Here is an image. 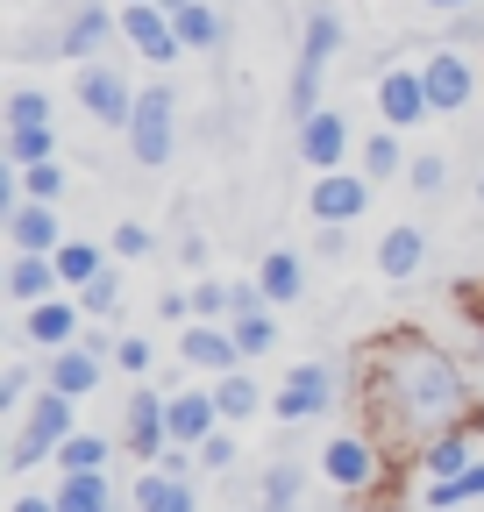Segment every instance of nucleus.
<instances>
[{
	"label": "nucleus",
	"instance_id": "0eeeda50",
	"mask_svg": "<svg viewBox=\"0 0 484 512\" xmlns=\"http://www.w3.org/2000/svg\"><path fill=\"white\" fill-rule=\"evenodd\" d=\"M321 470H328L335 491H371V484H378V448L363 441V434H335V441L321 448Z\"/></svg>",
	"mask_w": 484,
	"mask_h": 512
},
{
	"label": "nucleus",
	"instance_id": "393cba45",
	"mask_svg": "<svg viewBox=\"0 0 484 512\" xmlns=\"http://www.w3.org/2000/svg\"><path fill=\"white\" fill-rule=\"evenodd\" d=\"M171 22H178V36H186V50H214L221 43V15L207 8V0H178Z\"/></svg>",
	"mask_w": 484,
	"mask_h": 512
},
{
	"label": "nucleus",
	"instance_id": "2f4dec72",
	"mask_svg": "<svg viewBox=\"0 0 484 512\" xmlns=\"http://www.w3.org/2000/svg\"><path fill=\"white\" fill-rule=\"evenodd\" d=\"M214 399H221V413H228V420H242V413H257V384L242 377V370H221Z\"/></svg>",
	"mask_w": 484,
	"mask_h": 512
},
{
	"label": "nucleus",
	"instance_id": "412c9836",
	"mask_svg": "<svg viewBox=\"0 0 484 512\" xmlns=\"http://www.w3.org/2000/svg\"><path fill=\"white\" fill-rule=\"evenodd\" d=\"M257 285H264L271 306H292L299 285H307V271H299V256H292V249H271V256H264V271H257Z\"/></svg>",
	"mask_w": 484,
	"mask_h": 512
},
{
	"label": "nucleus",
	"instance_id": "6ab92c4d",
	"mask_svg": "<svg viewBox=\"0 0 484 512\" xmlns=\"http://www.w3.org/2000/svg\"><path fill=\"white\" fill-rule=\"evenodd\" d=\"M178 349H186V363H207V370H228V363L242 356V349H235V328H214V320H193Z\"/></svg>",
	"mask_w": 484,
	"mask_h": 512
},
{
	"label": "nucleus",
	"instance_id": "cd10ccee",
	"mask_svg": "<svg viewBox=\"0 0 484 512\" xmlns=\"http://www.w3.org/2000/svg\"><path fill=\"white\" fill-rule=\"evenodd\" d=\"M228 328H235V349H242V356H264V349L278 342V328H271L264 306H257V313H228Z\"/></svg>",
	"mask_w": 484,
	"mask_h": 512
},
{
	"label": "nucleus",
	"instance_id": "c85d7f7f",
	"mask_svg": "<svg viewBox=\"0 0 484 512\" xmlns=\"http://www.w3.org/2000/svg\"><path fill=\"white\" fill-rule=\"evenodd\" d=\"M22 200H57V192H65V164L57 157H36V164H22Z\"/></svg>",
	"mask_w": 484,
	"mask_h": 512
},
{
	"label": "nucleus",
	"instance_id": "f257e3e1",
	"mask_svg": "<svg viewBox=\"0 0 484 512\" xmlns=\"http://www.w3.org/2000/svg\"><path fill=\"white\" fill-rule=\"evenodd\" d=\"M363 406L385 448L435 441L463 413V377L428 335H378L363 356Z\"/></svg>",
	"mask_w": 484,
	"mask_h": 512
},
{
	"label": "nucleus",
	"instance_id": "a878e982",
	"mask_svg": "<svg viewBox=\"0 0 484 512\" xmlns=\"http://www.w3.org/2000/svg\"><path fill=\"white\" fill-rule=\"evenodd\" d=\"M36 157H50V121H8V164L22 171Z\"/></svg>",
	"mask_w": 484,
	"mask_h": 512
},
{
	"label": "nucleus",
	"instance_id": "f8f14e48",
	"mask_svg": "<svg viewBox=\"0 0 484 512\" xmlns=\"http://www.w3.org/2000/svg\"><path fill=\"white\" fill-rule=\"evenodd\" d=\"M420 79H428V100H435V114H456L470 93H477V79H470V64L456 57V50H442V57H428L420 64Z\"/></svg>",
	"mask_w": 484,
	"mask_h": 512
},
{
	"label": "nucleus",
	"instance_id": "4468645a",
	"mask_svg": "<svg viewBox=\"0 0 484 512\" xmlns=\"http://www.w3.org/2000/svg\"><path fill=\"white\" fill-rule=\"evenodd\" d=\"M8 235H15V249L57 256V207L50 200H15L8 207Z\"/></svg>",
	"mask_w": 484,
	"mask_h": 512
},
{
	"label": "nucleus",
	"instance_id": "2eb2a0df",
	"mask_svg": "<svg viewBox=\"0 0 484 512\" xmlns=\"http://www.w3.org/2000/svg\"><path fill=\"white\" fill-rule=\"evenodd\" d=\"M164 413H171V441L200 448V441L214 434V420H221V399H214V392H178Z\"/></svg>",
	"mask_w": 484,
	"mask_h": 512
},
{
	"label": "nucleus",
	"instance_id": "b1692460",
	"mask_svg": "<svg viewBox=\"0 0 484 512\" xmlns=\"http://www.w3.org/2000/svg\"><path fill=\"white\" fill-rule=\"evenodd\" d=\"M420 256H428L420 228H392V235L378 242V271H385V278H413V271H420Z\"/></svg>",
	"mask_w": 484,
	"mask_h": 512
},
{
	"label": "nucleus",
	"instance_id": "1a4fd4ad",
	"mask_svg": "<svg viewBox=\"0 0 484 512\" xmlns=\"http://www.w3.org/2000/svg\"><path fill=\"white\" fill-rule=\"evenodd\" d=\"M378 107H385V121H392V128H413V121H428V114H435L428 79H420V64H413V72H385Z\"/></svg>",
	"mask_w": 484,
	"mask_h": 512
},
{
	"label": "nucleus",
	"instance_id": "7c9ffc66",
	"mask_svg": "<svg viewBox=\"0 0 484 512\" xmlns=\"http://www.w3.org/2000/svg\"><path fill=\"white\" fill-rule=\"evenodd\" d=\"M100 271V249L93 242H57V278H65V285H86Z\"/></svg>",
	"mask_w": 484,
	"mask_h": 512
},
{
	"label": "nucleus",
	"instance_id": "49530a36",
	"mask_svg": "<svg viewBox=\"0 0 484 512\" xmlns=\"http://www.w3.org/2000/svg\"><path fill=\"white\" fill-rule=\"evenodd\" d=\"M477 207H484V178H477Z\"/></svg>",
	"mask_w": 484,
	"mask_h": 512
},
{
	"label": "nucleus",
	"instance_id": "72a5a7b5",
	"mask_svg": "<svg viewBox=\"0 0 484 512\" xmlns=\"http://www.w3.org/2000/svg\"><path fill=\"white\" fill-rule=\"evenodd\" d=\"M292 498H299V470H292V463L264 470V505H292Z\"/></svg>",
	"mask_w": 484,
	"mask_h": 512
},
{
	"label": "nucleus",
	"instance_id": "473e14b6",
	"mask_svg": "<svg viewBox=\"0 0 484 512\" xmlns=\"http://www.w3.org/2000/svg\"><path fill=\"white\" fill-rule=\"evenodd\" d=\"M79 292H86V299H79V306H86V313H93V320H107V313H114V306H121V278H114V271H93V278H86V285H79Z\"/></svg>",
	"mask_w": 484,
	"mask_h": 512
},
{
	"label": "nucleus",
	"instance_id": "f3484780",
	"mask_svg": "<svg viewBox=\"0 0 484 512\" xmlns=\"http://www.w3.org/2000/svg\"><path fill=\"white\" fill-rule=\"evenodd\" d=\"M22 335H29L36 349H65V342L79 335V313H72L65 299H36L29 320H22Z\"/></svg>",
	"mask_w": 484,
	"mask_h": 512
},
{
	"label": "nucleus",
	"instance_id": "58836bf2",
	"mask_svg": "<svg viewBox=\"0 0 484 512\" xmlns=\"http://www.w3.org/2000/svg\"><path fill=\"white\" fill-rule=\"evenodd\" d=\"M114 249H121V256H150V228H143V221H121V228H114Z\"/></svg>",
	"mask_w": 484,
	"mask_h": 512
},
{
	"label": "nucleus",
	"instance_id": "423d86ee",
	"mask_svg": "<svg viewBox=\"0 0 484 512\" xmlns=\"http://www.w3.org/2000/svg\"><path fill=\"white\" fill-rule=\"evenodd\" d=\"M79 100H86L93 121H107V128H129V121H136V93H129V79H121L114 64H86V72H79Z\"/></svg>",
	"mask_w": 484,
	"mask_h": 512
},
{
	"label": "nucleus",
	"instance_id": "c03bdc74",
	"mask_svg": "<svg viewBox=\"0 0 484 512\" xmlns=\"http://www.w3.org/2000/svg\"><path fill=\"white\" fill-rule=\"evenodd\" d=\"M157 313H164V320H186V313H193V292H164Z\"/></svg>",
	"mask_w": 484,
	"mask_h": 512
},
{
	"label": "nucleus",
	"instance_id": "c756f323",
	"mask_svg": "<svg viewBox=\"0 0 484 512\" xmlns=\"http://www.w3.org/2000/svg\"><path fill=\"white\" fill-rule=\"evenodd\" d=\"M100 463H107L100 434H65V441H57V470H100Z\"/></svg>",
	"mask_w": 484,
	"mask_h": 512
},
{
	"label": "nucleus",
	"instance_id": "a19ab883",
	"mask_svg": "<svg viewBox=\"0 0 484 512\" xmlns=\"http://www.w3.org/2000/svg\"><path fill=\"white\" fill-rule=\"evenodd\" d=\"M200 463H207V470H228V463H235V441H228V434H207V441H200Z\"/></svg>",
	"mask_w": 484,
	"mask_h": 512
},
{
	"label": "nucleus",
	"instance_id": "dca6fc26",
	"mask_svg": "<svg viewBox=\"0 0 484 512\" xmlns=\"http://www.w3.org/2000/svg\"><path fill=\"white\" fill-rule=\"evenodd\" d=\"M57 285V256H36V249H22L15 264H8V299H22V306H36V299H50Z\"/></svg>",
	"mask_w": 484,
	"mask_h": 512
},
{
	"label": "nucleus",
	"instance_id": "de8ad7c7",
	"mask_svg": "<svg viewBox=\"0 0 484 512\" xmlns=\"http://www.w3.org/2000/svg\"><path fill=\"white\" fill-rule=\"evenodd\" d=\"M164 8H178V0H164Z\"/></svg>",
	"mask_w": 484,
	"mask_h": 512
},
{
	"label": "nucleus",
	"instance_id": "4be33fe9",
	"mask_svg": "<svg viewBox=\"0 0 484 512\" xmlns=\"http://www.w3.org/2000/svg\"><path fill=\"white\" fill-rule=\"evenodd\" d=\"M136 505H150V512H186V505H193L186 470H150V477L136 484Z\"/></svg>",
	"mask_w": 484,
	"mask_h": 512
},
{
	"label": "nucleus",
	"instance_id": "5701e85b",
	"mask_svg": "<svg viewBox=\"0 0 484 512\" xmlns=\"http://www.w3.org/2000/svg\"><path fill=\"white\" fill-rule=\"evenodd\" d=\"M107 29H114L107 8H79V15L65 22V36H57V50H65V57H93V50L107 43Z\"/></svg>",
	"mask_w": 484,
	"mask_h": 512
},
{
	"label": "nucleus",
	"instance_id": "9d476101",
	"mask_svg": "<svg viewBox=\"0 0 484 512\" xmlns=\"http://www.w3.org/2000/svg\"><path fill=\"white\" fill-rule=\"evenodd\" d=\"M121 441H129L136 456H164V448H171V413H164V399H157V392H136V399H129Z\"/></svg>",
	"mask_w": 484,
	"mask_h": 512
},
{
	"label": "nucleus",
	"instance_id": "ea45409f",
	"mask_svg": "<svg viewBox=\"0 0 484 512\" xmlns=\"http://www.w3.org/2000/svg\"><path fill=\"white\" fill-rule=\"evenodd\" d=\"M22 399H29V370H22V363H15V370H8V377H0V413H15V406H22Z\"/></svg>",
	"mask_w": 484,
	"mask_h": 512
},
{
	"label": "nucleus",
	"instance_id": "c9c22d12",
	"mask_svg": "<svg viewBox=\"0 0 484 512\" xmlns=\"http://www.w3.org/2000/svg\"><path fill=\"white\" fill-rule=\"evenodd\" d=\"M363 171H371V178H392V171H399V136H378L371 150H363Z\"/></svg>",
	"mask_w": 484,
	"mask_h": 512
},
{
	"label": "nucleus",
	"instance_id": "a18cd8bd",
	"mask_svg": "<svg viewBox=\"0 0 484 512\" xmlns=\"http://www.w3.org/2000/svg\"><path fill=\"white\" fill-rule=\"evenodd\" d=\"M428 8H470V0H428Z\"/></svg>",
	"mask_w": 484,
	"mask_h": 512
},
{
	"label": "nucleus",
	"instance_id": "6e6552de",
	"mask_svg": "<svg viewBox=\"0 0 484 512\" xmlns=\"http://www.w3.org/2000/svg\"><path fill=\"white\" fill-rule=\"evenodd\" d=\"M299 157H307L314 171H335V164L349 157V121L328 114V107H314L307 121H299Z\"/></svg>",
	"mask_w": 484,
	"mask_h": 512
},
{
	"label": "nucleus",
	"instance_id": "79ce46f5",
	"mask_svg": "<svg viewBox=\"0 0 484 512\" xmlns=\"http://www.w3.org/2000/svg\"><path fill=\"white\" fill-rule=\"evenodd\" d=\"M114 363L129 370V377H143V370H150V342H136V335H129V342L114 349Z\"/></svg>",
	"mask_w": 484,
	"mask_h": 512
},
{
	"label": "nucleus",
	"instance_id": "ddd939ff",
	"mask_svg": "<svg viewBox=\"0 0 484 512\" xmlns=\"http://www.w3.org/2000/svg\"><path fill=\"white\" fill-rule=\"evenodd\" d=\"M328 392H335V377H328L321 363H307V370H292V377L278 384V420H314V413L328 406Z\"/></svg>",
	"mask_w": 484,
	"mask_h": 512
},
{
	"label": "nucleus",
	"instance_id": "7ed1b4c3",
	"mask_svg": "<svg viewBox=\"0 0 484 512\" xmlns=\"http://www.w3.org/2000/svg\"><path fill=\"white\" fill-rule=\"evenodd\" d=\"M335 50H342V15L321 8V15L307 22V50H299V72H292V93H285V107H292L299 121L314 114V93H321V72H328Z\"/></svg>",
	"mask_w": 484,
	"mask_h": 512
},
{
	"label": "nucleus",
	"instance_id": "f704fd0d",
	"mask_svg": "<svg viewBox=\"0 0 484 512\" xmlns=\"http://www.w3.org/2000/svg\"><path fill=\"white\" fill-rule=\"evenodd\" d=\"M442 178H449L442 157H413V164H406V185H413V192H442Z\"/></svg>",
	"mask_w": 484,
	"mask_h": 512
},
{
	"label": "nucleus",
	"instance_id": "37998d69",
	"mask_svg": "<svg viewBox=\"0 0 484 512\" xmlns=\"http://www.w3.org/2000/svg\"><path fill=\"white\" fill-rule=\"evenodd\" d=\"M456 484V505H470V498H484V463H470L463 477H449Z\"/></svg>",
	"mask_w": 484,
	"mask_h": 512
},
{
	"label": "nucleus",
	"instance_id": "f03ea898",
	"mask_svg": "<svg viewBox=\"0 0 484 512\" xmlns=\"http://www.w3.org/2000/svg\"><path fill=\"white\" fill-rule=\"evenodd\" d=\"M72 392H57V384H50V392L29 406V420H22V434L8 441V470H36V463H50L57 456V441H65L72 434Z\"/></svg>",
	"mask_w": 484,
	"mask_h": 512
},
{
	"label": "nucleus",
	"instance_id": "a211bd4d",
	"mask_svg": "<svg viewBox=\"0 0 484 512\" xmlns=\"http://www.w3.org/2000/svg\"><path fill=\"white\" fill-rule=\"evenodd\" d=\"M114 505V484L100 470H65L57 477V512H107Z\"/></svg>",
	"mask_w": 484,
	"mask_h": 512
},
{
	"label": "nucleus",
	"instance_id": "bb28decb",
	"mask_svg": "<svg viewBox=\"0 0 484 512\" xmlns=\"http://www.w3.org/2000/svg\"><path fill=\"white\" fill-rule=\"evenodd\" d=\"M428 470H435V477H463V470H470V441H463L456 427H442V434L428 441Z\"/></svg>",
	"mask_w": 484,
	"mask_h": 512
},
{
	"label": "nucleus",
	"instance_id": "e433bc0d",
	"mask_svg": "<svg viewBox=\"0 0 484 512\" xmlns=\"http://www.w3.org/2000/svg\"><path fill=\"white\" fill-rule=\"evenodd\" d=\"M8 121H50V100H43V93H29V86H22V93H15V100H8Z\"/></svg>",
	"mask_w": 484,
	"mask_h": 512
},
{
	"label": "nucleus",
	"instance_id": "20e7f679",
	"mask_svg": "<svg viewBox=\"0 0 484 512\" xmlns=\"http://www.w3.org/2000/svg\"><path fill=\"white\" fill-rule=\"evenodd\" d=\"M121 36H129L150 64H171L178 50H186V36H178V22H171L164 0H129V8H121Z\"/></svg>",
	"mask_w": 484,
	"mask_h": 512
},
{
	"label": "nucleus",
	"instance_id": "aec40b11",
	"mask_svg": "<svg viewBox=\"0 0 484 512\" xmlns=\"http://www.w3.org/2000/svg\"><path fill=\"white\" fill-rule=\"evenodd\" d=\"M50 384H57V392H72V399H86L93 384H100V356L65 342V349H57V363H50Z\"/></svg>",
	"mask_w": 484,
	"mask_h": 512
},
{
	"label": "nucleus",
	"instance_id": "9b49d317",
	"mask_svg": "<svg viewBox=\"0 0 484 512\" xmlns=\"http://www.w3.org/2000/svg\"><path fill=\"white\" fill-rule=\"evenodd\" d=\"M363 200H371V185H363V178H349L342 164L314 185V221H328V228H349L356 214H363Z\"/></svg>",
	"mask_w": 484,
	"mask_h": 512
},
{
	"label": "nucleus",
	"instance_id": "39448f33",
	"mask_svg": "<svg viewBox=\"0 0 484 512\" xmlns=\"http://www.w3.org/2000/svg\"><path fill=\"white\" fill-rule=\"evenodd\" d=\"M129 150H136V164H171V86H150V93H136Z\"/></svg>",
	"mask_w": 484,
	"mask_h": 512
},
{
	"label": "nucleus",
	"instance_id": "4c0bfd02",
	"mask_svg": "<svg viewBox=\"0 0 484 512\" xmlns=\"http://www.w3.org/2000/svg\"><path fill=\"white\" fill-rule=\"evenodd\" d=\"M193 313L200 320H221L228 313V285H193Z\"/></svg>",
	"mask_w": 484,
	"mask_h": 512
}]
</instances>
